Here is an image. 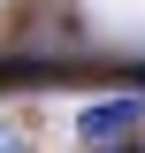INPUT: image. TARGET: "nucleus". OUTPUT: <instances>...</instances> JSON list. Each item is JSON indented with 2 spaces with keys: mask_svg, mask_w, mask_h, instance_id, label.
<instances>
[{
  "mask_svg": "<svg viewBox=\"0 0 145 153\" xmlns=\"http://www.w3.org/2000/svg\"><path fill=\"white\" fill-rule=\"evenodd\" d=\"M138 115H145V107H138L130 92H122V100H92V107L76 115V138H84V146H115L122 130H138Z\"/></svg>",
  "mask_w": 145,
  "mask_h": 153,
  "instance_id": "1",
  "label": "nucleus"
}]
</instances>
